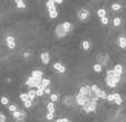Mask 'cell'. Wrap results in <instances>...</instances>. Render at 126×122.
Listing matches in <instances>:
<instances>
[{"label":"cell","mask_w":126,"mask_h":122,"mask_svg":"<svg viewBox=\"0 0 126 122\" xmlns=\"http://www.w3.org/2000/svg\"><path fill=\"white\" fill-rule=\"evenodd\" d=\"M97 103L98 102L95 101V100H89V101L86 102L81 108H83V110H84L86 113H93V112H95L96 109H97Z\"/></svg>","instance_id":"6da1fadb"},{"label":"cell","mask_w":126,"mask_h":122,"mask_svg":"<svg viewBox=\"0 0 126 122\" xmlns=\"http://www.w3.org/2000/svg\"><path fill=\"white\" fill-rule=\"evenodd\" d=\"M67 34H68V32L64 28L63 24H58L55 27V35L57 38H64L67 36Z\"/></svg>","instance_id":"7a4b0ae2"},{"label":"cell","mask_w":126,"mask_h":122,"mask_svg":"<svg viewBox=\"0 0 126 122\" xmlns=\"http://www.w3.org/2000/svg\"><path fill=\"white\" fill-rule=\"evenodd\" d=\"M109 59H110L109 55L106 53H102L97 56V62L102 66H107L108 64H109Z\"/></svg>","instance_id":"3957f363"},{"label":"cell","mask_w":126,"mask_h":122,"mask_svg":"<svg viewBox=\"0 0 126 122\" xmlns=\"http://www.w3.org/2000/svg\"><path fill=\"white\" fill-rule=\"evenodd\" d=\"M90 99H89V96H86V95H81V94H77L76 96H75V102H76L77 104H78L79 106H83L84 105L86 102H88L89 101Z\"/></svg>","instance_id":"277c9868"},{"label":"cell","mask_w":126,"mask_h":122,"mask_svg":"<svg viewBox=\"0 0 126 122\" xmlns=\"http://www.w3.org/2000/svg\"><path fill=\"white\" fill-rule=\"evenodd\" d=\"M89 10L86 8H81L78 10V12H77V16H78V18L80 19L81 21H85L88 19V17H89Z\"/></svg>","instance_id":"5b68a950"},{"label":"cell","mask_w":126,"mask_h":122,"mask_svg":"<svg viewBox=\"0 0 126 122\" xmlns=\"http://www.w3.org/2000/svg\"><path fill=\"white\" fill-rule=\"evenodd\" d=\"M73 103H74V100L71 96H64L63 99H61V104H63V106H66V108H70V106H73Z\"/></svg>","instance_id":"8992f818"},{"label":"cell","mask_w":126,"mask_h":122,"mask_svg":"<svg viewBox=\"0 0 126 122\" xmlns=\"http://www.w3.org/2000/svg\"><path fill=\"white\" fill-rule=\"evenodd\" d=\"M92 92V89H90L89 85H84V86H80L79 89V94L81 95H86V96H89V93Z\"/></svg>","instance_id":"52a82bcc"},{"label":"cell","mask_w":126,"mask_h":122,"mask_svg":"<svg viewBox=\"0 0 126 122\" xmlns=\"http://www.w3.org/2000/svg\"><path fill=\"white\" fill-rule=\"evenodd\" d=\"M40 59H41L42 64H45V65H48L50 63V55L48 52H44V53L40 54Z\"/></svg>","instance_id":"ba28073f"},{"label":"cell","mask_w":126,"mask_h":122,"mask_svg":"<svg viewBox=\"0 0 126 122\" xmlns=\"http://www.w3.org/2000/svg\"><path fill=\"white\" fill-rule=\"evenodd\" d=\"M53 67H54V69L58 71L59 73H65V72H66V67L64 66V65H63L61 63H59V62H57V63L54 64Z\"/></svg>","instance_id":"9c48e42d"},{"label":"cell","mask_w":126,"mask_h":122,"mask_svg":"<svg viewBox=\"0 0 126 122\" xmlns=\"http://www.w3.org/2000/svg\"><path fill=\"white\" fill-rule=\"evenodd\" d=\"M105 83H106V85H107L108 88H112V89H115L116 86H117V84H116V83L114 82L113 77H109V76H106Z\"/></svg>","instance_id":"30bf717a"},{"label":"cell","mask_w":126,"mask_h":122,"mask_svg":"<svg viewBox=\"0 0 126 122\" xmlns=\"http://www.w3.org/2000/svg\"><path fill=\"white\" fill-rule=\"evenodd\" d=\"M95 94L97 95V98H99V100H106V99H107V93H106L105 91L100 90V89H98V90L95 92Z\"/></svg>","instance_id":"8fae6325"},{"label":"cell","mask_w":126,"mask_h":122,"mask_svg":"<svg viewBox=\"0 0 126 122\" xmlns=\"http://www.w3.org/2000/svg\"><path fill=\"white\" fill-rule=\"evenodd\" d=\"M114 102H115L116 104H117L118 106L122 105V103H123V99H122L121 94H118V93H114Z\"/></svg>","instance_id":"7c38bea8"},{"label":"cell","mask_w":126,"mask_h":122,"mask_svg":"<svg viewBox=\"0 0 126 122\" xmlns=\"http://www.w3.org/2000/svg\"><path fill=\"white\" fill-rule=\"evenodd\" d=\"M118 46L121 48H123V49H125L126 48V37L121 36V37L118 38Z\"/></svg>","instance_id":"4fadbf2b"},{"label":"cell","mask_w":126,"mask_h":122,"mask_svg":"<svg viewBox=\"0 0 126 122\" xmlns=\"http://www.w3.org/2000/svg\"><path fill=\"white\" fill-rule=\"evenodd\" d=\"M31 76H35V77H44V72L40 71V69H34V71H31Z\"/></svg>","instance_id":"5bb4252c"},{"label":"cell","mask_w":126,"mask_h":122,"mask_svg":"<svg viewBox=\"0 0 126 122\" xmlns=\"http://www.w3.org/2000/svg\"><path fill=\"white\" fill-rule=\"evenodd\" d=\"M28 98H29V100L30 101H34L35 99L37 98V95H36V90H32V89H30V90L28 91Z\"/></svg>","instance_id":"9a60e30c"},{"label":"cell","mask_w":126,"mask_h":122,"mask_svg":"<svg viewBox=\"0 0 126 122\" xmlns=\"http://www.w3.org/2000/svg\"><path fill=\"white\" fill-rule=\"evenodd\" d=\"M46 108H47L48 112H50V113H55V112H56L55 104H54V102H51V101H50L49 103H47V105H46Z\"/></svg>","instance_id":"2e32d148"},{"label":"cell","mask_w":126,"mask_h":122,"mask_svg":"<svg viewBox=\"0 0 126 122\" xmlns=\"http://www.w3.org/2000/svg\"><path fill=\"white\" fill-rule=\"evenodd\" d=\"M46 8H47V10H56V3L53 2V1H47L46 2Z\"/></svg>","instance_id":"e0dca14e"},{"label":"cell","mask_w":126,"mask_h":122,"mask_svg":"<svg viewBox=\"0 0 126 122\" xmlns=\"http://www.w3.org/2000/svg\"><path fill=\"white\" fill-rule=\"evenodd\" d=\"M63 26H64V28H65V29L67 30L68 33L73 30V25H71L69 21H64V22H63Z\"/></svg>","instance_id":"ac0fdd59"},{"label":"cell","mask_w":126,"mask_h":122,"mask_svg":"<svg viewBox=\"0 0 126 122\" xmlns=\"http://www.w3.org/2000/svg\"><path fill=\"white\" fill-rule=\"evenodd\" d=\"M113 69L116 72V73H118V74H122V75H123V66H122L121 64H116L115 66H114Z\"/></svg>","instance_id":"d6986e66"},{"label":"cell","mask_w":126,"mask_h":122,"mask_svg":"<svg viewBox=\"0 0 126 122\" xmlns=\"http://www.w3.org/2000/svg\"><path fill=\"white\" fill-rule=\"evenodd\" d=\"M93 69H94V72H96V73H100V72H102V69H103V66L100 65V64L96 63V64H94Z\"/></svg>","instance_id":"ffe728a7"},{"label":"cell","mask_w":126,"mask_h":122,"mask_svg":"<svg viewBox=\"0 0 126 122\" xmlns=\"http://www.w3.org/2000/svg\"><path fill=\"white\" fill-rule=\"evenodd\" d=\"M81 47L84 48V51H88L90 48V43L88 40H84V42L81 43Z\"/></svg>","instance_id":"44dd1931"},{"label":"cell","mask_w":126,"mask_h":122,"mask_svg":"<svg viewBox=\"0 0 126 122\" xmlns=\"http://www.w3.org/2000/svg\"><path fill=\"white\" fill-rule=\"evenodd\" d=\"M48 13H49V17L50 19H56L58 17V12H57V9L56 10H49L48 11Z\"/></svg>","instance_id":"7402d4cb"},{"label":"cell","mask_w":126,"mask_h":122,"mask_svg":"<svg viewBox=\"0 0 126 122\" xmlns=\"http://www.w3.org/2000/svg\"><path fill=\"white\" fill-rule=\"evenodd\" d=\"M40 84H41L42 86L46 89V88H48V86L50 85V80H49V78H44V77H42L41 83H40Z\"/></svg>","instance_id":"603a6c76"},{"label":"cell","mask_w":126,"mask_h":122,"mask_svg":"<svg viewBox=\"0 0 126 122\" xmlns=\"http://www.w3.org/2000/svg\"><path fill=\"white\" fill-rule=\"evenodd\" d=\"M106 10L104 8H100V9H98V11H97V16L99 17V18H103V17H106Z\"/></svg>","instance_id":"cb8c5ba5"},{"label":"cell","mask_w":126,"mask_h":122,"mask_svg":"<svg viewBox=\"0 0 126 122\" xmlns=\"http://www.w3.org/2000/svg\"><path fill=\"white\" fill-rule=\"evenodd\" d=\"M121 24H122V19L119 18V17H115V18L113 19V25L115 27L121 26Z\"/></svg>","instance_id":"d4e9b609"},{"label":"cell","mask_w":126,"mask_h":122,"mask_svg":"<svg viewBox=\"0 0 126 122\" xmlns=\"http://www.w3.org/2000/svg\"><path fill=\"white\" fill-rule=\"evenodd\" d=\"M26 119H27V114L25 113L24 111H21L20 118H19V119H17L16 121H17V122H25V121H26Z\"/></svg>","instance_id":"484cf974"},{"label":"cell","mask_w":126,"mask_h":122,"mask_svg":"<svg viewBox=\"0 0 126 122\" xmlns=\"http://www.w3.org/2000/svg\"><path fill=\"white\" fill-rule=\"evenodd\" d=\"M110 8L113 9L114 11H119L122 9V6L119 3H113V5L110 6Z\"/></svg>","instance_id":"4316f807"},{"label":"cell","mask_w":126,"mask_h":122,"mask_svg":"<svg viewBox=\"0 0 126 122\" xmlns=\"http://www.w3.org/2000/svg\"><path fill=\"white\" fill-rule=\"evenodd\" d=\"M12 118L15 120H17V119H19L20 118V115H21V111H19V110H17V111H15V112H12Z\"/></svg>","instance_id":"83f0119b"},{"label":"cell","mask_w":126,"mask_h":122,"mask_svg":"<svg viewBox=\"0 0 126 122\" xmlns=\"http://www.w3.org/2000/svg\"><path fill=\"white\" fill-rule=\"evenodd\" d=\"M6 42H7V44H10V43H16V42H15V37H13L12 35H8V36L6 37Z\"/></svg>","instance_id":"f1b7e54d"},{"label":"cell","mask_w":126,"mask_h":122,"mask_svg":"<svg viewBox=\"0 0 126 122\" xmlns=\"http://www.w3.org/2000/svg\"><path fill=\"white\" fill-rule=\"evenodd\" d=\"M0 102H1V104H2V105H7V104L9 103V99L7 98V96H1V99H0Z\"/></svg>","instance_id":"f546056e"},{"label":"cell","mask_w":126,"mask_h":122,"mask_svg":"<svg viewBox=\"0 0 126 122\" xmlns=\"http://www.w3.org/2000/svg\"><path fill=\"white\" fill-rule=\"evenodd\" d=\"M58 100H59V95L58 94H50V101L51 102H57Z\"/></svg>","instance_id":"4dcf8cb0"},{"label":"cell","mask_w":126,"mask_h":122,"mask_svg":"<svg viewBox=\"0 0 126 122\" xmlns=\"http://www.w3.org/2000/svg\"><path fill=\"white\" fill-rule=\"evenodd\" d=\"M24 106L26 108V109H30V108L32 106V101H30V100L28 99L27 101H25V102H24Z\"/></svg>","instance_id":"1f68e13d"},{"label":"cell","mask_w":126,"mask_h":122,"mask_svg":"<svg viewBox=\"0 0 126 122\" xmlns=\"http://www.w3.org/2000/svg\"><path fill=\"white\" fill-rule=\"evenodd\" d=\"M16 6H17V8H19V9H26L27 8V5L25 3V1H21V2L16 3Z\"/></svg>","instance_id":"d6a6232c"},{"label":"cell","mask_w":126,"mask_h":122,"mask_svg":"<svg viewBox=\"0 0 126 122\" xmlns=\"http://www.w3.org/2000/svg\"><path fill=\"white\" fill-rule=\"evenodd\" d=\"M19 99H20L22 102H25V101H27L29 98H28V94H27V93H21L20 95H19Z\"/></svg>","instance_id":"836d02e7"},{"label":"cell","mask_w":126,"mask_h":122,"mask_svg":"<svg viewBox=\"0 0 126 122\" xmlns=\"http://www.w3.org/2000/svg\"><path fill=\"white\" fill-rule=\"evenodd\" d=\"M8 110H9V112H15V111H17L18 110V108H17V105H15V104H11L10 106H8Z\"/></svg>","instance_id":"e575fe53"},{"label":"cell","mask_w":126,"mask_h":122,"mask_svg":"<svg viewBox=\"0 0 126 122\" xmlns=\"http://www.w3.org/2000/svg\"><path fill=\"white\" fill-rule=\"evenodd\" d=\"M100 22H102L103 25H108L109 19H108V17H103V18H100Z\"/></svg>","instance_id":"d590c367"},{"label":"cell","mask_w":126,"mask_h":122,"mask_svg":"<svg viewBox=\"0 0 126 122\" xmlns=\"http://www.w3.org/2000/svg\"><path fill=\"white\" fill-rule=\"evenodd\" d=\"M54 117H55V113H50V112H48V113L46 114V120L50 121V120L54 119Z\"/></svg>","instance_id":"8d00e7d4"},{"label":"cell","mask_w":126,"mask_h":122,"mask_svg":"<svg viewBox=\"0 0 126 122\" xmlns=\"http://www.w3.org/2000/svg\"><path fill=\"white\" fill-rule=\"evenodd\" d=\"M114 93H112V94H107V99H106V100H107L108 102H114Z\"/></svg>","instance_id":"74e56055"},{"label":"cell","mask_w":126,"mask_h":122,"mask_svg":"<svg viewBox=\"0 0 126 122\" xmlns=\"http://www.w3.org/2000/svg\"><path fill=\"white\" fill-rule=\"evenodd\" d=\"M7 121V117L3 113H0V122H6Z\"/></svg>","instance_id":"f35d334b"},{"label":"cell","mask_w":126,"mask_h":122,"mask_svg":"<svg viewBox=\"0 0 126 122\" xmlns=\"http://www.w3.org/2000/svg\"><path fill=\"white\" fill-rule=\"evenodd\" d=\"M56 122H69V120L67 118H59L56 120Z\"/></svg>","instance_id":"ab89813d"},{"label":"cell","mask_w":126,"mask_h":122,"mask_svg":"<svg viewBox=\"0 0 126 122\" xmlns=\"http://www.w3.org/2000/svg\"><path fill=\"white\" fill-rule=\"evenodd\" d=\"M7 46H8V48H10V49H13V48H16V43H10V44H7Z\"/></svg>","instance_id":"60d3db41"},{"label":"cell","mask_w":126,"mask_h":122,"mask_svg":"<svg viewBox=\"0 0 126 122\" xmlns=\"http://www.w3.org/2000/svg\"><path fill=\"white\" fill-rule=\"evenodd\" d=\"M30 55H31V54L29 53V52H24V54H22L24 58H29V57H30Z\"/></svg>","instance_id":"b9f144b4"},{"label":"cell","mask_w":126,"mask_h":122,"mask_svg":"<svg viewBox=\"0 0 126 122\" xmlns=\"http://www.w3.org/2000/svg\"><path fill=\"white\" fill-rule=\"evenodd\" d=\"M44 92H45V94H47V95H50V94H51V90H50L49 88H46Z\"/></svg>","instance_id":"7bdbcfd3"},{"label":"cell","mask_w":126,"mask_h":122,"mask_svg":"<svg viewBox=\"0 0 126 122\" xmlns=\"http://www.w3.org/2000/svg\"><path fill=\"white\" fill-rule=\"evenodd\" d=\"M63 2H64V0H55V3H58V5H60Z\"/></svg>","instance_id":"ee69618b"},{"label":"cell","mask_w":126,"mask_h":122,"mask_svg":"<svg viewBox=\"0 0 126 122\" xmlns=\"http://www.w3.org/2000/svg\"><path fill=\"white\" fill-rule=\"evenodd\" d=\"M15 3H18V2H21V1H24V0H13Z\"/></svg>","instance_id":"f6af8a7d"},{"label":"cell","mask_w":126,"mask_h":122,"mask_svg":"<svg viewBox=\"0 0 126 122\" xmlns=\"http://www.w3.org/2000/svg\"><path fill=\"white\" fill-rule=\"evenodd\" d=\"M47 1H53V2H55V0H47Z\"/></svg>","instance_id":"bcb514c9"}]
</instances>
